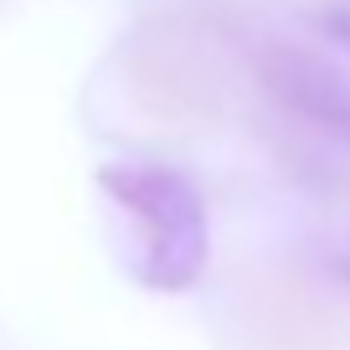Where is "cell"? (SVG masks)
<instances>
[{"instance_id": "1", "label": "cell", "mask_w": 350, "mask_h": 350, "mask_svg": "<svg viewBox=\"0 0 350 350\" xmlns=\"http://www.w3.org/2000/svg\"><path fill=\"white\" fill-rule=\"evenodd\" d=\"M252 36L211 0H186L150 16L124 46V98L150 124L196 129L217 119L247 72Z\"/></svg>"}, {"instance_id": "2", "label": "cell", "mask_w": 350, "mask_h": 350, "mask_svg": "<svg viewBox=\"0 0 350 350\" xmlns=\"http://www.w3.org/2000/svg\"><path fill=\"white\" fill-rule=\"evenodd\" d=\"M247 77L299 180L350 196V72L299 42H252Z\"/></svg>"}, {"instance_id": "3", "label": "cell", "mask_w": 350, "mask_h": 350, "mask_svg": "<svg viewBox=\"0 0 350 350\" xmlns=\"http://www.w3.org/2000/svg\"><path fill=\"white\" fill-rule=\"evenodd\" d=\"M98 186L134 227V278L154 294H180L206 273L211 221L196 180L154 160H119L98 170Z\"/></svg>"}, {"instance_id": "4", "label": "cell", "mask_w": 350, "mask_h": 350, "mask_svg": "<svg viewBox=\"0 0 350 350\" xmlns=\"http://www.w3.org/2000/svg\"><path fill=\"white\" fill-rule=\"evenodd\" d=\"M242 350H350V304L299 268H258L232 304Z\"/></svg>"}, {"instance_id": "5", "label": "cell", "mask_w": 350, "mask_h": 350, "mask_svg": "<svg viewBox=\"0 0 350 350\" xmlns=\"http://www.w3.org/2000/svg\"><path fill=\"white\" fill-rule=\"evenodd\" d=\"M314 258H319V268H325L335 284H350V227L335 232V237H325Z\"/></svg>"}, {"instance_id": "6", "label": "cell", "mask_w": 350, "mask_h": 350, "mask_svg": "<svg viewBox=\"0 0 350 350\" xmlns=\"http://www.w3.org/2000/svg\"><path fill=\"white\" fill-rule=\"evenodd\" d=\"M325 5H350V0H325Z\"/></svg>"}]
</instances>
